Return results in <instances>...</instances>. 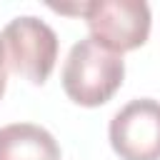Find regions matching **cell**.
<instances>
[{"instance_id":"obj_2","label":"cell","mask_w":160,"mask_h":160,"mask_svg":"<svg viewBox=\"0 0 160 160\" xmlns=\"http://www.w3.org/2000/svg\"><path fill=\"white\" fill-rule=\"evenodd\" d=\"M0 45L8 70L15 75H22L35 85H42L50 78L58 60V35L45 20L35 15L12 18L0 32Z\"/></svg>"},{"instance_id":"obj_6","label":"cell","mask_w":160,"mask_h":160,"mask_svg":"<svg viewBox=\"0 0 160 160\" xmlns=\"http://www.w3.org/2000/svg\"><path fill=\"white\" fill-rule=\"evenodd\" d=\"M5 78H8V62H5V55H2V45H0V98L5 92Z\"/></svg>"},{"instance_id":"obj_4","label":"cell","mask_w":160,"mask_h":160,"mask_svg":"<svg viewBox=\"0 0 160 160\" xmlns=\"http://www.w3.org/2000/svg\"><path fill=\"white\" fill-rule=\"evenodd\" d=\"M110 145L122 160H160V102L130 100L110 120Z\"/></svg>"},{"instance_id":"obj_1","label":"cell","mask_w":160,"mask_h":160,"mask_svg":"<svg viewBox=\"0 0 160 160\" xmlns=\"http://www.w3.org/2000/svg\"><path fill=\"white\" fill-rule=\"evenodd\" d=\"M125 78L122 55L102 48L92 38L75 42L62 65V88L65 95L85 108L108 102Z\"/></svg>"},{"instance_id":"obj_5","label":"cell","mask_w":160,"mask_h":160,"mask_svg":"<svg viewBox=\"0 0 160 160\" xmlns=\"http://www.w3.org/2000/svg\"><path fill=\"white\" fill-rule=\"evenodd\" d=\"M0 160H60L55 138L32 122L0 128Z\"/></svg>"},{"instance_id":"obj_3","label":"cell","mask_w":160,"mask_h":160,"mask_svg":"<svg viewBox=\"0 0 160 160\" xmlns=\"http://www.w3.org/2000/svg\"><path fill=\"white\" fill-rule=\"evenodd\" d=\"M82 18L90 38L118 55L145 45L150 35V8L145 0H90Z\"/></svg>"}]
</instances>
